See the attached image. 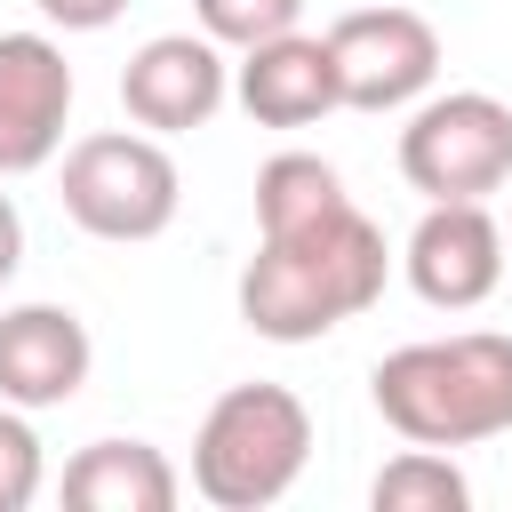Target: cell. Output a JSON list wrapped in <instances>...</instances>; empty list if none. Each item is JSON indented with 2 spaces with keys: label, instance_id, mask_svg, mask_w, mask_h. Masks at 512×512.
<instances>
[{
  "label": "cell",
  "instance_id": "6da1fadb",
  "mask_svg": "<svg viewBox=\"0 0 512 512\" xmlns=\"http://www.w3.org/2000/svg\"><path fill=\"white\" fill-rule=\"evenodd\" d=\"M384 272V232L344 200L296 232H256V256L240 264V320L264 344H320L384 296Z\"/></svg>",
  "mask_w": 512,
  "mask_h": 512
},
{
  "label": "cell",
  "instance_id": "7a4b0ae2",
  "mask_svg": "<svg viewBox=\"0 0 512 512\" xmlns=\"http://www.w3.org/2000/svg\"><path fill=\"white\" fill-rule=\"evenodd\" d=\"M376 416L416 440V448H480L512 432V336L464 328V336H424L376 360L368 376Z\"/></svg>",
  "mask_w": 512,
  "mask_h": 512
},
{
  "label": "cell",
  "instance_id": "3957f363",
  "mask_svg": "<svg viewBox=\"0 0 512 512\" xmlns=\"http://www.w3.org/2000/svg\"><path fill=\"white\" fill-rule=\"evenodd\" d=\"M312 464V408L288 384H232L208 400L192 432V488L216 512H264L280 504Z\"/></svg>",
  "mask_w": 512,
  "mask_h": 512
},
{
  "label": "cell",
  "instance_id": "277c9868",
  "mask_svg": "<svg viewBox=\"0 0 512 512\" xmlns=\"http://www.w3.org/2000/svg\"><path fill=\"white\" fill-rule=\"evenodd\" d=\"M56 200L64 216L88 232V240H160L184 208V176L168 160V144L152 128H96L64 152V176H56Z\"/></svg>",
  "mask_w": 512,
  "mask_h": 512
},
{
  "label": "cell",
  "instance_id": "5b68a950",
  "mask_svg": "<svg viewBox=\"0 0 512 512\" xmlns=\"http://www.w3.org/2000/svg\"><path fill=\"white\" fill-rule=\"evenodd\" d=\"M392 160L424 200H488L512 184V104L488 88L416 96Z\"/></svg>",
  "mask_w": 512,
  "mask_h": 512
},
{
  "label": "cell",
  "instance_id": "8992f818",
  "mask_svg": "<svg viewBox=\"0 0 512 512\" xmlns=\"http://www.w3.org/2000/svg\"><path fill=\"white\" fill-rule=\"evenodd\" d=\"M320 40H328V64H336L344 112H408L440 80V32L400 0L344 8Z\"/></svg>",
  "mask_w": 512,
  "mask_h": 512
},
{
  "label": "cell",
  "instance_id": "52a82bcc",
  "mask_svg": "<svg viewBox=\"0 0 512 512\" xmlns=\"http://www.w3.org/2000/svg\"><path fill=\"white\" fill-rule=\"evenodd\" d=\"M400 272L432 312H472L504 288V224L488 216V200H424Z\"/></svg>",
  "mask_w": 512,
  "mask_h": 512
},
{
  "label": "cell",
  "instance_id": "ba28073f",
  "mask_svg": "<svg viewBox=\"0 0 512 512\" xmlns=\"http://www.w3.org/2000/svg\"><path fill=\"white\" fill-rule=\"evenodd\" d=\"M232 96V64L208 32H152L128 64H120V104L136 128L152 136H192L224 112Z\"/></svg>",
  "mask_w": 512,
  "mask_h": 512
},
{
  "label": "cell",
  "instance_id": "9c48e42d",
  "mask_svg": "<svg viewBox=\"0 0 512 512\" xmlns=\"http://www.w3.org/2000/svg\"><path fill=\"white\" fill-rule=\"evenodd\" d=\"M72 120V64L48 32H0V184L56 160Z\"/></svg>",
  "mask_w": 512,
  "mask_h": 512
},
{
  "label": "cell",
  "instance_id": "30bf717a",
  "mask_svg": "<svg viewBox=\"0 0 512 512\" xmlns=\"http://www.w3.org/2000/svg\"><path fill=\"white\" fill-rule=\"evenodd\" d=\"M96 368V344L72 304H8L0 312V400L40 416L64 408Z\"/></svg>",
  "mask_w": 512,
  "mask_h": 512
},
{
  "label": "cell",
  "instance_id": "8fae6325",
  "mask_svg": "<svg viewBox=\"0 0 512 512\" xmlns=\"http://www.w3.org/2000/svg\"><path fill=\"white\" fill-rule=\"evenodd\" d=\"M232 96H240V112H248L256 128H312V120H328V112L344 104L320 32H272V40L240 48Z\"/></svg>",
  "mask_w": 512,
  "mask_h": 512
},
{
  "label": "cell",
  "instance_id": "7c38bea8",
  "mask_svg": "<svg viewBox=\"0 0 512 512\" xmlns=\"http://www.w3.org/2000/svg\"><path fill=\"white\" fill-rule=\"evenodd\" d=\"M184 480L152 440H88L64 464V504L72 512H176Z\"/></svg>",
  "mask_w": 512,
  "mask_h": 512
},
{
  "label": "cell",
  "instance_id": "4fadbf2b",
  "mask_svg": "<svg viewBox=\"0 0 512 512\" xmlns=\"http://www.w3.org/2000/svg\"><path fill=\"white\" fill-rule=\"evenodd\" d=\"M344 200L352 192L320 152H272L256 168V232H296V224H312V216H328Z\"/></svg>",
  "mask_w": 512,
  "mask_h": 512
},
{
  "label": "cell",
  "instance_id": "5bb4252c",
  "mask_svg": "<svg viewBox=\"0 0 512 512\" xmlns=\"http://www.w3.org/2000/svg\"><path fill=\"white\" fill-rule=\"evenodd\" d=\"M368 504L376 512H464L472 504V480L456 472V456L448 448H400L376 480H368Z\"/></svg>",
  "mask_w": 512,
  "mask_h": 512
},
{
  "label": "cell",
  "instance_id": "9a60e30c",
  "mask_svg": "<svg viewBox=\"0 0 512 512\" xmlns=\"http://www.w3.org/2000/svg\"><path fill=\"white\" fill-rule=\"evenodd\" d=\"M192 16H200V32L216 48H256L272 32H296L304 0H192Z\"/></svg>",
  "mask_w": 512,
  "mask_h": 512
},
{
  "label": "cell",
  "instance_id": "2e32d148",
  "mask_svg": "<svg viewBox=\"0 0 512 512\" xmlns=\"http://www.w3.org/2000/svg\"><path fill=\"white\" fill-rule=\"evenodd\" d=\"M40 480H48L40 432H32V416H24V408H8V400H0V512H24V504L40 496Z\"/></svg>",
  "mask_w": 512,
  "mask_h": 512
},
{
  "label": "cell",
  "instance_id": "e0dca14e",
  "mask_svg": "<svg viewBox=\"0 0 512 512\" xmlns=\"http://www.w3.org/2000/svg\"><path fill=\"white\" fill-rule=\"evenodd\" d=\"M56 32H104V24H120V8L128 0H32Z\"/></svg>",
  "mask_w": 512,
  "mask_h": 512
},
{
  "label": "cell",
  "instance_id": "ac0fdd59",
  "mask_svg": "<svg viewBox=\"0 0 512 512\" xmlns=\"http://www.w3.org/2000/svg\"><path fill=\"white\" fill-rule=\"evenodd\" d=\"M16 264H24V216H16V200L0 192V288L16 280Z\"/></svg>",
  "mask_w": 512,
  "mask_h": 512
},
{
  "label": "cell",
  "instance_id": "d6986e66",
  "mask_svg": "<svg viewBox=\"0 0 512 512\" xmlns=\"http://www.w3.org/2000/svg\"><path fill=\"white\" fill-rule=\"evenodd\" d=\"M504 272H512V232H504Z\"/></svg>",
  "mask_w": 512,
  "mask_h": 512
}]
</instances>
